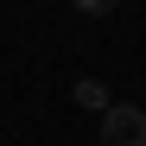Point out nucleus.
I'll use <instances>...</instances> for the list:
<instances>
[{
	"label": "nucleus",
	"instance_id": "nucleus-1",
	"mask_svg": "<svg viewBox=\"0 0 146 146\" xmlns=\"http://www.w3.org/2000/svg\"><path fill=\"white\" fill-rule=\"evenodd\" d=\"M102 146H146V114L133 102H108L102 108Z\"/></svg>",
	"mask_w": 146,
	"mask_h": 146
},
{
	"label": "nucleus",
	"instance_id": "nucleus-2",
	"mask_svg": "<svg viewBox=\"0 0 146 146\" xmlns=\"http://www.w3.org/2000/svg\"><path fill=\"white\" fill-rule=\"evenodd\" d=\"M76 108H89V114H102V108H108V89L95 83V76H83V83H76Z\"/></svg>",
	"mask_w": 146,
	"mask_h": 146
},
{
	"label": "nucleus",
	"instance_id": "nucleus-3",
	"mask_svg": "<svg viewBox=\"0 0 146 146\" xmlns=\"http://www.w3.org/2000/svg\"><path fill=\"white\" fill-rule=\"evenodd\" d=\"M76 7H83V13H108L114 0H76Z\"/></svg>",
	"mask_w": 146,
	"mask_h": 146
}]
</instances>
